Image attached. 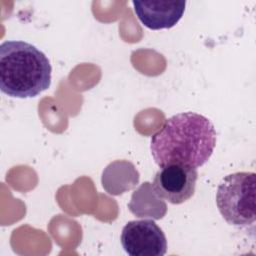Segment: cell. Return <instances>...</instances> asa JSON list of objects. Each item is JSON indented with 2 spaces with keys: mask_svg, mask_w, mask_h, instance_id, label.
Here are the masks:
<instances>
[{
  "mask_svg": "<svg viewBox=\"0 0 256 256\" xmlns=\"http://www.w3.org/2000/svg\"><path fill=\"white\" fill-rule=\"evenodd\" d=\"M128 208L137 217L158 220L167 212V205L153 189L150 182L141 184L132 194Z\"/></svg>",
  "mask_w": 256,
  "mask_h": 256,
  "instance_id": "cell-8",
  "label": "cell"
},
{
  "mask_svg": "<svg viewBox=\"0 0 256 256\" xmlns=\"http://www.w3.org/2000/svg\"><path fill=\"white\" fill-rule=\"evenodd\" d=\"M52 68L46 55L34 45L18 40L0 46V89L10 97L30 98L47 90Z\"/></svg>",
  "mask_w": 256,
  "mask_h": 256,
  "instance_id": "cell-2",
  "label": "cell"
},
{
  "mask_svg": "<svg viewBox=\"0 0 256 256\" xmlns=\"http://www.w3.org/2000/svg\"><path fill=\"white\" fill-rule=\"evenodd\" d=\"M216 131L211 121L195 112H184L165 120L152 137L150 150L159 167L170 164L201 167L211 157Z\"/></svg>",
  "mask_w": 256,
  "mask_h": 256,
  "instance_id": "cell-1",
  "label": "cell"
},
{
  "mask_svg": "<svg viewBox=\"0 0 256 256\" xmlns=\"http://www.w3.org/2000/svg\"><path fill=\"white\" fill-rule=\"evenodd\" d=\"M120 240L131 256H163L167 251L165 234L152 219L129 221L122 229Z\"/></svg>",
  "mask_w": 256,
  "mask_h": 256,
  "instance_id": "cell-4",
  "label": "cell"
},
{
  "mask_svg": "<svg viewBox=\"0 0 256 256\" xmlns=\"http://www.w3.org/2000/svg\"><path fill=\"white\" fill-rule=\"evenodd\" d=\"M134 11L141 23L152 30L175 26L182 18L185 1H133Z\"/></svg>",
  "mask_w": 256,
  "mask_h": 256,
  "instance_id": "cell-6",
  "label": "cell"
},
{
  "mask_svg": "<svg viewBox=\"0 0 256 256\" xmlns=\"http://www.w3.org/2000/svg\"><path fill=\"white\" fill-rule=\"evenodd\" d=\"M197 178L196 168L182 164H170L161 167L155 174L152 186L163 200L172 204H181L194 195Z\"/></svg>",
  "mask_w": 256,
  "mask_h": 256,
  "instance_id": "cell-5",
  "label": "cell"
},
{
  "mask_svg": "<svg viewBox=\"0 0 256 256\" xmlns=\"http://www.w3.org/2000/svg\"><path fill=\"white\" fill-rule=\"evenodd\" d=\"M102 186L110 195H120L133 189L139 182L135 166L125 160L110 163L102 173Z\"/></svg>",
  "mask_w": 256,
  "mask_h": 256,
  "instance_id": "cell-7",
  "label": "cell"
},
{
  "mask_svg": "<svg viewBox=\"0 0 256 256\" xmlns=\"http://www.w3.org/2000/svg\"><path fill=\"white\" fill-rule=\"evenodd\" d=\"M256 174L235 172L225 176L218 185L216 204L228 224L248 226L256 218Z\"/></svg>",
  "mask_w": 256,
  "mask_h": 256,
  "instance_id": "cell-3",
  "label": "cell"
}]
</instances>
